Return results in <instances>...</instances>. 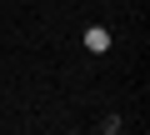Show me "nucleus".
<instances>
[{"label":"nucleus","instance_id":"nucleus-1","mask_svg":"<svg viewBox=\"0 0 150 135\" xmlns=\"http://www.w3.org/2000/svg\"><path fill=\"white\" fill-rule=\"evenodd\" d=\"M85 50L105 55V50H110V30H105V25H90V30H85Z\"/></svg>","mask_w":150,"mask_h":135}]
</instances>
